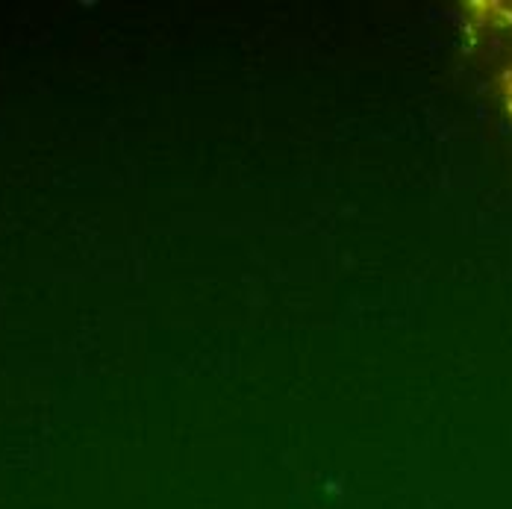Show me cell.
Returning a JSON list of instances; mask_svg holds the SVG:
<instances>
[{"label": "cell", "instance_id": "obj_1", "mask_svg": "<svg viewBox=\"0 0 512 509\" xmlns=\"http://www.w3.org/2000/svg\"><path fill=\"white\" fill-rule=\"evenodd\" d=\"M501 89H504V101H507V109H510V115H512V62H510V68L504 71V83H501Z\"/></svg>", "mask_w": 512, "mask_h": 509}]
</instances>
